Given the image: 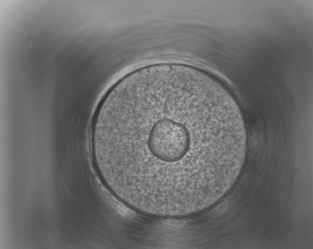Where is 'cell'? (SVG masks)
I'll list each match as a JSON object with an SVG mask.
<instances>
[{"mask_svg": "<svg viewBox=\"0 0 313 249\" xmlns=\"http://www.w3.org/2000/svg\"><path fill=\"white\" fill-rule=\"evenodd\" d=\"M92 159L104 184L130 208L178 217L215 203L242 170L244 121L224 86L175 64L132 71L100 101L91 125Z\"/></svg>", "mask_w": 313, "mask_h": 249, "instance_id": "cell-1", "label": "cell"}]
</instances>
